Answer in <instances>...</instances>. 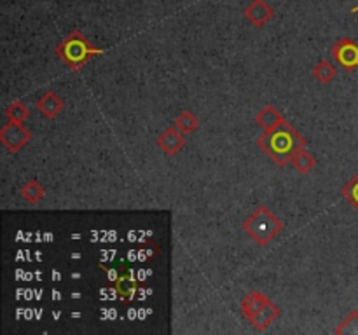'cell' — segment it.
Returning a JSON list of instances; mask_svg holds the SVG:
<instances>
[{
  "label": "cell",
  "mask_w": 358,
  "mask_h": 335,
  "mask_svg": "<svg viewBox=\"0 0 358 335\" xmlns=\"http://www.w3.org/2000/svg\"><path fill=\"white\" fill-rule=\"evenodd\" d=\"M332 56L343 68L352 72L358 66V44L352 38H339L332 45Z\"/></svg>",
  "instance_id": "5"
},
{
  "label": "cell",
  "mask_w": 358,
  "mask_h": 335,
  "mask_svg": "<svg viewBox=\"0 0 358 335\" xmlns=\"http://www.w3.org/2000/svg\"><path fill=\"white\" fill-rule=\"evenodd\" d=\"M184 133H180L177 129V126L173 128H166L159 136H157L156 143L161 150H163L166 156H175V154L180 152L185 145Z\"/></svg>",
  "instance_id": "7"
},
{
  "label": "cell",
  "mask_w": 358,
  "mask_h": 335,
  "mask_svg": "<svg viewBox=\"0 0 358 335\" xmlns=\"http://www.w3.org/2000/svg\"><path fill=\"white\" fill-rule=\"evenodd\" d=\"M336 334L345 335V334H358V311H352L345 320L339 323V327L336 328Z\"/></svg>",
  "instance_id": "19"
},
{
  "label": "cell",
  "mask_w": 358,
  "mask_h": 335,
  "mask_svg": "<svg viewBox=\"0 0 358 335\" xmlns=\"http://www.w3.org/2000/svg\"><path fill=\"white\" fill-rule=\"evenodd\" d=\"M6 117L9 121L16 122H24L28 117H30V108L23 103V101H14L9 107L6 108Z\"/></svg>",
  "instance_id": "17"
},
{
  "label": "cell",
  "mask_w": 358,
  "mask_h": 335,
  "mask_svg": "<svg viewBox=\"0 0 358 335\" xmlns=\"http://www.w3.org/2000/svg\"><path fill=\"white\" fill-rule=\"evenodd\" d=\"M280 313H282V311H280V307L276 306V304L269 302L268 306L262 307V309L259 311L254 318H252L250 323L254 325V328L257 332H264L266 328L271 327V323L280 316Z\"/></svg>",
  "instance_id": "11"
},
{
  "label": "cell",
  "mask_w": 358,
  "mask_h": 335,
  "mask_svg": "<svg viewBox=\"0 0 358 335\" xmlns=\"http://www.w3.org/2000/svg\"><path fill=\"white\" fill-rule=\"evenodd\" d=\"M271 302V300L268 299V297L264 295V293L261 292H250L245 295V299L241 300V313H243V316L247 318L248 321L252 320V318L255 316V314L259 313V311L262 309V307H266L268 304Z\"/></svg>",
  "instance_id": "9"
},
{
  "label": "cell",
  "mask_w": 358,
  "mask_h": 335,
  "mask_svg": "<svg viewBox=\"0 0 358 335\" xmlns=\"http://www.w3.org/2000/svg\"><path fill=\"white\" fill-rule=\"evenodd\" d=\"M292 164L301 174H306V173H310L315 166H317V159H315L313 154L308 152L306 149H301L294 154Z\"/></svg>",
  "instance_id": "13"
},
{
  "label": "cell",
  "mask_w": 358,
  "mask_h": 335,
  "mask_svg": "<svg viewBox=\"0 0 358 335\" xmlns=\"http://www.w3.org/2000/svg\"><path fill=\"white\" fill-rule=\"evenodd\" d=\"M283 121H285V117H283V115L280 114V110H276L273 105H266V107L259 112L257 117H255V122L259 124V128H262L264 133L273 131V129H275L276 126L282 124Z\"/></svg>",
  "instance_id": "10"
},
{
  "label": "cell",
  "mask_w": 358,
  "mask_h": 335,
  "mask_svg": "<svg viewBox=\"0 0 358 335\" xmlns=\"http://www.w3.org/2000/svg\"><path fill=\"white\" fill-rule=\"evenodd\" d=\"M341 194L343 198H345L358 211V173L352 178V180L346 181L345 187L341 188Z\"/></svg>",
  "instance_id": "18"
},
{
  "label": "cell",
  "mask_w": 358,
  "mask_h": 335,
  "mask_svg": "<svg viewBox=\"0 0 358 335\" xmlns=\"http://www.w3.org/2000/svg\"><path fill=\"white\" fill-rule=\"evenodd\" d=\"M313 77L320 84H329L334 80L336 77V68L331 61L327 59H322V61L317 63V66L313 68Z\"/></svg>",
  "instance_id": "15"
},
{
  "label": "cell",
  "mask_w": 358,
  "mask_h": 335,
  "mask_svg": "<svg viewBox=\"0 0 358 335\" xmlns=\"http://www.w3.org/2000/svg\"><path fill=\"white\" fill-rule=\"evenodd\" d=\"M31 140V133L23 126V122L9 121L0 129V142L9 152L17 154Z\"/></svg>",
  "instance_id": "4"
},
{
  "label": "cell",
  "mask_w": 358,
  "mask_h": 335,
  "mask_svg": "<svg viewBox=\"0 0 358 335\" xmlns=\"http://www.w3.org/2000/svg\"><path fill=\"white\" fill-rule=\"evenodd\" d=\"M257 145L261 147V150L266 156L271 157L278 166L283 168L289 161H292L294 154L297 150L306 147V138L299 135V131L294 126H290L285 119L273 131H268L262 136H259Z\"/></svg>",
  "instance_id": "1"
},
{
  "label": "cell",
  "mask_w": 358,
  "mask_h": 335,
  "mask_svg": "<svg viewBox=\"0 0 358 335\" xmlns=\"http://www.w3.org/2000/svg\"><path fill=\"white\" fill-rule=\"evenodd\" d=\"M275 16V10L266 0H252L245 7V17L254 24L255 28H264Z\"/></svg>",
  "instance_id": "6"
},
{
  "label": "cell",
  "mask_w": 358,
  "mask_h": 335,
  "mask_svg": "<svg viewBox=\"0 0 358 335\" xmlns=\"http://www.w3.org/2000/svg\"><path fill=\"white\" fill-rule=\"evenodd\" d=\"M20 194H21V198L28 202V204H37L41 199H44L45 188L42 187L37 180H28L27 184L21 187Z\"/></svg>",
  "instance_id": "12"
},
{
  "label": "cell",
  "mask_w": 358,
  "mask_h": 335,
  "mask_svg": "<svg viewBox=\"0 0 358 335\" xmlns=\"http://www.w3.org/2000/svg\"><path fill=\"white\" fill-rule=\"evenodd\" d=\"M115 292L122 297V299H131L136 292V281L128 274H121L115 279Z\"/></svg>",
  "instance_id": "16"
},
{
  "label": "cell",
  "mask_w": 358,
  "mask_h": 335,
  "mask_svg": "<svg viewBox=\"0 0 358 335\" xmlns=\"http://www.w3.org/2000/svg\"><path fill=\"white\" fill-rule=\"evenodd\" d=\"M56 54L62 58V61L65 63L69 68L79 70L80 66L86 65L93 56L103 54V49L94 47L79 30H76L72 31L65 40L59 42V44L56 45Z\"/></svg>",
  "instance_id": "3"
},
{
  "label": "cell",
  "mask_w": 358,
  "mask_h": 335,
  "mask_svg": "<svg viewBox=\"0 0 358 335\" xmlns=\"http://www.w3.org/2000/svg\"><path fill=\"white\" fill-rule=\"evenodd\" d=\"M243 230L261 246L271 243L276 236L283 230V222L268 208V206H259L252 211L243 222Z\"/></svg>",
  "instance_id": "2"
},
{
  "label": "cell",
  "mask_w": 358,
  "mask_h": 335,
  "mask_svg": "<svg viewBox=\"0 0 358 335\" xmlns=\"http://www.w3.org/2000/svg\"><path fill=\"white\" fill-rule=\"evenodd\" d=\"M175 126L184 135H191V133H194L199 128V119L191 110H182L177 115V119H175Z\"/></svg>",
  "instance_id": "14"
},
{
  "label": "cell",
  "mask_w": 358,
  "mask_h": 335,
  "mask_svg": "<svg viewBox=\"0 0 358 335\" xmlns=\"http://www.w3.org/2000/svg\"><path fill=\"white\" fill-rule=\"evenodd\" d=\"M63 108H65V101L55 91H48L37 100V110L45 119H55L56 115L62 114Z\"/></svg>",
  "instance_id": "8"
}]
</instances>
